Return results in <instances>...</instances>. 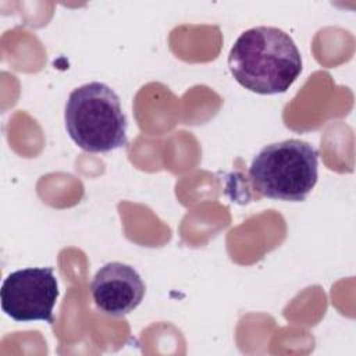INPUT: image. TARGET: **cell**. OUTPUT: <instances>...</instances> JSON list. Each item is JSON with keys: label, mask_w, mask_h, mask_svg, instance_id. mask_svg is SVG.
Masks as SVG:
<instances>
[{"label": "cell", "mask_w": 356, "mask_h": 356, "mask_svg": "<svg viewBox=\"0 0 356 356\" xmlns=\"http://www.w3.org/2000/svg\"><path fill=\"white\" fill-rule=\"evenodd\" d=\"M64 121L70 138L85 152L107 153L128 143V122L120 97L106 83L89 82L74 89Z\"/></svg>", "instance_id": "7a4b0ae2"}, {"label": "cell", "mask_w": 356, "mask_h": 356, "mask_svg": "<svg viewBox=\"0 0 356 356\" xmlns=\"http://www.w3.org/2000/svg\"><path fill=\"white\" fill-rule=\"evenodd\" d=\"M58 284L51 267H29L13 271L3 281L0 302L3 312L15 321H46L53 324V309Z\"/></svg>", "instance_id": "277c9868"}, {"label": "cell", "mask_w": 356, "mask_h": 356, "mask_svg": "<svg viewBox=\"0 0 356 356\" xmlns=\"http://www.w3.org/2000/svg\"><path fill=\"white\" fill-rule=\"evenodd\" d=\"M249 178L261 196L303 202L317 184L318 152L300 139L267 145L252 160Z\"/></svg>", "instance_id": "3957f363"}, {"label": "cell", "mask_w": 356, "mask_h": 356, "mask_svg": "<svg viewBox=\"0 0 356 356\" xmlns=\"http://www.w3.org/2000/svg\"><path fill=\"white\" fill-rule=\"evenodd\" d=\"M228 67L235 81L259 95L284 93L302 71L293 39L275 26H254L235 40Z\"/></svg>", "instance_id": "6da1fadb"}, {"label": "cell", "mask_w": 356, "mask_h": 356, "mask_svg": "<svg viewBox=\"0 0 356 356\" xmlns=\"http://www.w3.org/2000/svg\"><path fill=\"white\" fill-rule=\"evenodd\" d=\"M145 282L129 264L111 261L95 274L90 293L96 307L110 316L122 317L135 310L145 296Z\"/></svg>", "instance_id": "5b68a950"}]
</instances>
